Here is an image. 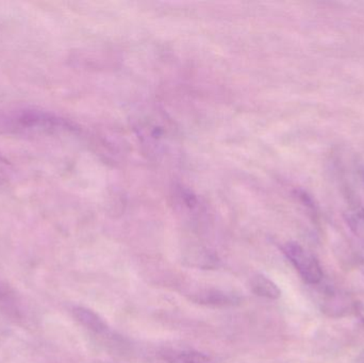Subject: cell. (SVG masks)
Wrapping results in <instances>:
<instances>
[{
	"label": "cell",
	"mask_w": 364,
	"mask_h": 363,
	"mask_svg": "<svg viewBox=\"0 0 364 363\" xmlns=\"http://www.w3.org/2000/svg\"><path fill=\"white\" fill-rule=\"evenodd\" d=\"M72 129L73 126L68 121L46 111L23 109L0 113V132L4 134L17 136H51Z\"/></svg>",
	"instance_id": "6da1fadb"
},
{
	"label": "cell",
	"mask_w": 364,
	"mask_h": 363,
	"mask_svg": "<svg viewBox=\"0 0 364 363\" xmlns=\"http://www.w3.org/2000/svg\"><path fill=\"white\" fill-rule=\"evenodd\" d=\"M282 251L305 283L312 286L321 283L323 271L314 254L295 242L286 243Z\"/></svg>",
	"instance_id": "7a4b0ae2"
},
{
	"label": "cell",
	"mask_w": 364,
	"mask_h": 363,
	"mask_svg": "<svg viewBox=\"0 0 364 363\" xmlns=\"http://www.w3.org/2000/svg\"><path fill=\"white\" fill-rule=\"evenodd\" d=\"M75 319L90 332L95 335H107L109 332V327L106 322L94 311L85 307H75L73 310Z\"/></svg>",
	"instance_id": "3957f363"
},
{
	"label": "cell",
	"mask_w": 364,
	"mask_h": 363,
	"mask_svg": "<svg viewBox=\"0 0 364 363\" xmlns=\"http://www.w3.org/2000/svg\"><path fill=\"white\" fill-rule=\"evenodd\" d=\"M250 287H252V292L260 298L278 300L282 296V291L278 286L262 274H257L252 277L250 281Z\"/></svg>",
	"instance_id": "277c9868"
},
{
	"label": "cell",
	"mask_w": 364,
	"mask_h": 363,
	"mask_svg": "<svg viewBox=\"0 0 364 363\" xmlns=\"http://www.w3.org/2000/svg\"><path fill=\"white\" fill-rule=\"evenodd\" d=\"M168 363H212L208 356L192 351H174L166 355Z\"/></svg>",
	"instance_id": "5b68a950"
},
{
	"label": "cell",
	"mask_w": 364,
	"mask_h": 363,
	"mask_svg": "<svg viewBox=\"0 0 364 363\" xmlns=\"http://www.w3.org/2000/svg\"><path fill=\"white\" fill-rule=\"evenodd\" d=\"M346 221L355 236L364 243V211H350L348 213Z\"/></svg>",
	"instance_id": "8992f818"
},
{
	"label": "cell",
	"mask_w": 364,
	"mask_h": 363,
	"mask_svg": "<svg viewBox=\"0 0 364 363\" xmlns=\"http://www.w3.org/2000/svg\"><path fill=\"white\" fill-rule=\"evenodd\" d=\"M13 168L10 161L0 153V185H6L12 178Z\"/></svg>",
	"instance_id": "52a82bcc"
},
{
	"label": "cell",
	"mask_w": 364,
	"mask_h": 363,
	"mask_svg": "<svg viewBox=\"0 0 364 363\" xmlns=\"http://www.w3.org/2000/svg\"><path fill=\"white\" fill-rule=\"evenodd\" d=\"M200 302L205 303V304L226 305L231 304L232 300L228 296L214 292V293L203 294V298H201Z\"/></svg>",
	"instance_id": "ba28073f"
},
{
	"label": "cell",
	"mask_w": 364,
	"mask_h": 363,
	"mask_svg": "<svg viewBox=\"0 0 364 363\" xmlns=\"http://www.w3.org/2000/svg\"><path fill=\"white\" fill-rule=\"evenodd\" d=\"M13 302H14V300H13L12 294L10 293L9 289L4 287V285L0 283V303L8 306V308H12L13 305H14Z\"/></svg>",
	"instance_id": "9c48e42d"
},
{
	"label": "cell",
	"mask_w": 364,
	"mask_h": 363,
	"mask_svg": "<svg viewBox=\"0 0 364 363\" xmlns=\"http://www.w3.org/2000/svg\"><path fill=\"white\" fill-rule=\"evenodd\" d=\"M361 270H363V274H364V262H363V266H361Z\"/></svg>",
	"instance_id": "30bf717a"
},
{
	"label": "cell",
	"mask_w": 364,
	"mask_h": 363,
	"mask_svg": "<svg viewBox=\"0 0 364 363\" xmlns=\"http://www.w3.org/2000/svg\"><path fill=\"white\" fill-rule=\"evenodd\" d=\"M363 321H364V317H363Z\"/></svg>",
	"instance_id": "8fae6325"
}]
</instances>
